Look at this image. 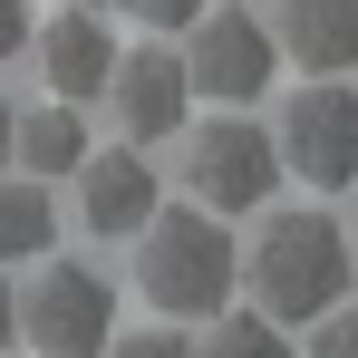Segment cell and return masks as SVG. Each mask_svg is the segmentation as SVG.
<instances>
[{
  "label": "cell",
  "mask_w": 358,
  "mask_h": 358,
  "mask_svg": "<svg viewBox=\"0 0 358 358\" xmlns=\"http://www.w3.org/2000/svg\"><path fill=\"white\" fill-rule=\"evenodd\" d=\"M136 291L155 300L165 320H213V310H233L242 291V252L223 233V213H203V203H184V213H145V233H136Z\"/></svg>",
  "instance_id": "1"
},
{
  "label": "cell",
  "mask_w": 358,
  "mask_h": 358,
  "mask_svg": "<svg viewBox=\"0 0 358 358\" xmlns=\"http://www.w3.org/2000/svg\"><path fill=\"white\" fill-rule=\"evenodd\" d=\"M78 155H87V117L68 107V97H49V107H29V117H10V165L20 175H78Z\"/></svg>",
  "instance_id": "11"
},
{
  "label": "cell",
  "mask_w": 358,
  "mask_h": 358,
  "mask_svg": "<svg viewBox=\"0 0 358 358\" xmlns=\"http://www.w3.org/2000/svg\"><path fill=\"white\" fill-rule=\"evenodd\" d=\"M107 329H117V281H107L97 262L39 252V271H29V291H20V339L39 358H97Z\"/></svg>",
  "instance_id": "3"
},
{
  "label": "cell",
  "mask_w": 358,
  "mask_h": 358,
  "mask_svg": "<svg viewBox=\"0 0 358 358\" xmlns=\"http://www.w3.org/2000/svg\"><path fill=\"white\" fill-rule=\"evenodd\" d=\"M310 358H358V310H349V300H329V310H320V339H310Z\"/></svg>",
  "instance_id": "15"
},
{
  "label": "cell",
  "mask_w": 358,
  "mask_h": 358,
  "mask_svg": "<svg viewBox=\"0 0 358 358\" xmlns=\"http://www.w3.org/2000/svg\"><path fill=\"white\" fill-rule=\"evenodd\" d=\"M20 339V291H10V262H0V349Z\"/></svg>",
  "instance_id": "18"
},
{
  "label": "cell",
  "mask_w": 358,
  "mask_h": 358,
  "mask_svg": "<svg viewBox=\"0 0 358 358\" xmlns=\"http://www.w3.org/2000/svg\"><path fill=\"white\" fill-rule=\"evenodd\" d=\"M194 358H291V339H281V320H271V310H213Z\"/></svg>",
  "instance_id": "13"
},
{
  "label": "cell",
  "mask_w": 358,
  "mask_h": 358,
  "mask_svg": "<svg viewBox=\"0 0 358 358\" xmlns=\"http://www.w3.org/2000/svg\"><path fill=\"white\" fill-rule=\"evenodd\" d=\"M39 49V78H49V97L68 107H87V97H107V68H117V29L97 20V0H59V20L29 39Z\"/></svg>",
  "instance_id": "9"
},
{
  "label": "cell",
  "mask_w": 358,
  "mask_h": 358,
  "mask_svg": "<svg viewBox=\"0 0 358 358\" xmlns=\"http://www.w3.org/2000/svg\"><path fill=\"white\" fill-rule=\"evenodd\" d=\"M117 10H126V20H145V29H184L203 0H117Z\"/></svg>",
  "instance_id": "16"
},
{
  "label": "cell",
  "mask_w": 358,
  "mask_h": 358,
  "mask_svg": "<svg viewBox=\"0 0 358 358\" xmlns=\"http://www.w3.org/2000/svg\"><path fill=\"white\" fill-rule=\"evenodd\" d=\"M97 358H194V349H184L175 329H107V349H97Z\"/></svg>",
  "instance_id": "14"
},
{
  "label": "cell",
  "mask_w": 358,
  "mask_h": 358,
  "mask_svg": "<svg viewBox=\"0 0 358 358\" xmlns=\"http://www.w3.org/2000/svg\"><path fill=\"white\" fill-rule=\"evenodd\" d=\"M107 107H117L126 145H165V136L194 117L184 59H175V49H117V68H107Z\"/></svg>",
  "instance_id": "7"
},
{
  "label": "cell",
  "mask_w": 358,
  "mask_h": 358,
  "mask_svg": "<svg viewBox=\"0 0 358 358\" xmlns=\"http://www.w3.org/2000/svg\"><path fill=\"white\" fill-rule=\"evenodd\" d=\"M271 155H281V184L349 194V184H358V87H339V78H310L300 97H281Z\"/></svg>",
  "instance_id": "5"
},
{
  "label": "cell",
  "mask_w": 358,
  "mask_h": 358,
  "mask_svg": "<svg viewBox=\"0 0 358 358\" xmlns=\"http://www.w3.org/2000/svg\"><path fill=\"white\" fill-rule=\"evenodd\" d=\"M10 117H20V107H10V97H0V165H10Z\"/></svg>",
  "instance_id": "19"
},
{
  "label": "cell",
  "mask_w": 358,
  "mask_h": 358,
  "mask_svg": "<svg viewBox=\"0 0 358 358\" xmlns=\"http://www.w3.org/2000/svg\"><path fill=\"white\" fill-rule=\"evenodd\" d=\"M39 252H59V194L0 165V262H39Z\"/></svg>",
  "instance_id": "12"
},
{
  "label": "cell",
  "mask_w": 358,
  "mask_h": 358,
  "mask_svg": "<svg viewBox=\"0 0 358 358\" xmlns=\"http://www.w3.org/2000/svg\"><path fill=\"white\" fill-rule=\"evenodd\" d=\"M184 184L203 213H262L281 194V155H271V126L252 107H223L184 136Z\"/></svg>",
  "instance_id": "4"
},
{
  "label": "cell",
  "mask_w": 358,
  "mask_h": 358,
  "mask_svg": "<svg viewBox=\"0 0 358 358\" xmlns=\"http://www.w3.org/2000/svg\"><path fill=\"white\" fill-rule=\"evenodd\" d=\"M29 49V0H0V59Z\"/></svg>",
  "instance_id": "17"
},
{
  "label": "cell",
  "mask_w": 358,
  "mask_h": 358,
  "mask_svg": "<svg viewBox=\"0 0 358 358\" xmlns=\"http://www.w3.org/2000/svg\"><path fill=\"white\" fill-rule=\"evenodd\" d=\"M349 281H358V233H349Z\"/></svg>",
  "instance_id": "20"
},
{
  "label": "cell",
  "mask_w": 358,
  "mask_h": 358,
  "mask_svg": "<svg viewBox=\"0 0 358 358\" xmlns=\"http://www.w3.org/2000/svg\"><path fill=\"white\" fill-rule=\"evenodd\" d=\"M184 29H194V39H184V87H194V97H213V107H252V97H271L281 49H271V20H252V0H233V10L203 0Z\"/></svg>",
  "instance_id": "6"
},
{
  "label": "cell",
  "mask_w": 358,
  "mask_h": 358,
  "mask_svg": "<svg viewBox=\"0 0 358 358\" xmlns=\"http://www.w3.org/2000/svg\"><path fill=\"white\" fill-rule=\"evenodd\" d=\"M252 300L271 320H320L329 300H349V233L329 223V203L271 213L252 233Z\"/></svg>",
  "instance_id": "2"
},
{
  "label": "cell",
  "mask_w": 358,
  "mask_h": 358,
  "mask_svg": "<svg viewBox=\"0 0 358 358\" xmlns=\"http://www.w3.org/2000/svg\"><path fill=\"white\" fill-rule=\"evenodd\" d=\"M155 203H165V184H155V165H145L136 145H107V155L87 145V155H78V223L97 242H136Z\"/></svg>",
  "instance_id": "8"
},
{
  "label": "cell",
  "mask_w": 358,
  "mask_h": 358,
  "mask_svg": "<svg viewBox=\"0 0 358 358\" xmlns=\"http://www.w3.org/2000/svg\"><path fill=\"white\" fill-rule=\"evenodd\" d=\"M271 49L310 78L358 68V0H271Z\"/></svg>",
  "instance_id": "10"
}]
</instances>
